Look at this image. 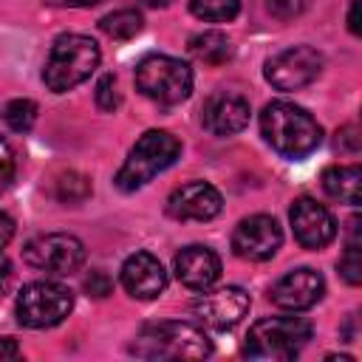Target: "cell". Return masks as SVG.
<instances>
[{
  "mask_svg": "<svg viewBox=\"0 0 362 362\" xmlns=\"http://www.w3.org/2000/svg\"><path fill=\"white\" fill-rule=\"evenodd\" d=\"M8 280H11V263L0 255V291L6 288V283H8Z\"/></svg>",
  "mask_w": 362,
  "mask_h": 362,
  "instance_id": "cell-33",
  "label": "cell"
},
{
  "mask_svg": "<svg viewBox=\"0 0 362 362\" xmlns=\"http://www.w3.org/2000/svg\"><path fill=\"white\" fill-rule=\"evenodd\" d=\"M130 354L139 359H204L212 354V342L192 322H153L130 342Z\"/></svg>",
  "mask_w": 362,
  "mask_h": 362,
  "instance_id": "cell-2",
  "label": "cell"
},
{
  "mask_svg": "<svg viewBox=\"0 0 362 362\" xmlns=\"http://www.w3.org/2000/svg\"><path fill=\"white\" fill-rule=\"evenodd\" d=\"M74 308V294L68 286L54 280L28 283L17 297V320L25 328H51L59 325Z\"/></svg>",
  "mask_w": 362,
  "mask_h": 362,
  "instance_id": "cell-7",
  "label": "cell"
},
{
  "mask_svg": "<svg viewBox=\"0 0 362 362\" xmlns=\"http://www.w3.org/2000/svg\"><path fill=\"white\" fill-rule=\"evenodd\" d=\"M223 206L221 192L206 181H189L173 189L167 198V212L178 221H212Z\"/></svg>",
  "mask_w": 362,
  "mask_h": 362,
  "instance_id": "cell-14",
  "label": "cell"
},
{
  "mask_svg": "<svg viewBox=\"0 0 362 362\" xmlns=\"http://www.w3.org/2000/svg\"><path fill=\"white\" fill-rule=\"evenodd\" d=\"M348 28L351 34H359V0H351V8H348Z\"/></svg>",
  "mask_w": 362,
  "mask_h": 362,
  "instance_id": "cell-32",
  "label": "cell"
},
{
  "mask_svg": "<svg viewBox=\"0 0 362 362\" xmlns=\"http://www.w3.org/2000/svg\"><path fill=\"white\" fill-rule=\"evenodd\" d=\"M136 85L158 105H178L192 93V71L175 57L150 54L136 65Z\"/></svg>",
  "mask_w": 362,
  "mask_h": 362,
  "instance_id": "cell-6",
  "label": "cell"
},
{
  "mask_svg": "<svg viewBox=\"0 0 362 362\" xmlns=\"http://www.w3.org/2000/svg\"><path fill=\"white\" fill-rule=\"evenodd\" d=\"M283 243V232L272 215L243 218L232 232V249L243 260H269L277 255Z\"/></svg>",
  "mask_w": 362,
  "mask_h": 362,
  "instance_id": "cell-10",
  "label": "cell"
},
{
  "mask_svg": "<svg viewBox=\"0 0 362 362\" xmlns=\"http://www.w3.org/2000/svg\"><path fill=\"white\" fill-rule=\"evenodd\" d=\"M25 263L48 272V274H74L85 263V246L79 238L65 232H51L28 240L25 246Z\"/></svg>",
  "mask_w": 362,
  "mask_h": 362,
  "instance_id": "cell-8",
  "label": "cell"
},
{
  "mask_svg": "<svg viewBox=\"0 0 362 362\" xmlns=\"http://www.w3.org/2000/svg\"><path fill=\"white\" fill-rule=\"evenodd\" d=\"M322 71V57L311 45H291L266 62V79L277 90H300Z\"/></svg>",
  "mask_w": 362,
  "mask_h": 362,
  "instance_id": "cell-9",
  "label": "cell"
},
{
  "mask_svg": "<svg viewBox=\"0 0 362 362\" xmlns=\"http://www.w3.org/2000/svg\"><path fill=\"white\" fill-rule=\"evenodd\" d=\"M311 339V322L303 317H266L246 334V356L252 359H294Z\"/></svg>",
  "mask_w": 362,
  "mask_h": 362,
  "instance_id": "cell-5",
  "label": "cell"
},
{
  "mask_svg": "<svg viewBox=\"0 0 362 362\" xmlns=\"http://www.w3.org/2000/svg\"><path fill=\"white\" fill-rule=\"evenodd\" d=\"M136 3H141V6H167L170 0H136Z\"/></svg>",
  "mask_w": 362,
  "mask_h": 362,
  "instance_id": "cell-34",
  "label": "cell"
},
{
  "mask_svg": "<svg viewBox=\"0 0 362 362\" xmlns=\"http://www.w3.org/2000/svg\"><path fill=\"white\" fill-rule=\"evenodd\" d=\"M263 139L286 158H305L322 141V127L311 113L291 102H272L260 113Z\"/></svg>",
  "mask_w": 362,
  "mask_h": 362,
  "instance_id": "cell-1",
  "label": "cell"
},
{
  "mask_svg": "<svg viewBox=\"0 0 362 362\" xmlns=\"http://www.w3.org/2000/svg\"><path fill=\"white\" fill-rule=\"evenodd\" d=\"M288 218H291V229H294L297 243L305 246V249L317 252V249L328 246L334 240V235H337L334 215L322 204H317L314 198H297L291 204Z\"/></svg>",
  "mask_w": 362,
  "mask_h": 362,
  "instance_id": "cell-12",
  "label": "cell"
},
{
  "mask_svg": "<svg viewBox=\"0 0 362 362\" xmlns=\"http://www.w3.org/2000/svg\"><path fill=\"white\" fill-rule=\"evenodd\" d=\"M11 238H14V221L6 212H0V249H6Z\"/></svg>",
  "mask_w": 362,
  "mask_h": 362,
  "instance_id": "cell-30",
  "label": "cell"
},
{
  "mask_svg": "<svg viewBox=\"0 0 362 362\" xmlns=\"http://www.w3.org/2000/svg\"><path fill=\"white\" fill-rule=\"evenodd\" d=\"M322 189L331 198L356 206L362 201V170H359V164H334V167H328L322 173Z\"/></svg>",
  "mask_w": 362,
  "mask_h": 362,
  "instance_id": "cell-18",
  "label": "cell"
},
{
  "mask_svg": "<svg viewBox=\"0 0 362 362\" xmlns=\"http://www.w3.org/2000/svg\"><path fill=\"white\" fill-rule=\"evenodd\" d=\"M308 3L311 0H269V11L277 20H291V17H300L308 8Z\"/></svg>",
  "mask_w": 362,
  "mask_h": 362,
  "instance_id": "cell-26",
  "label": "cell"
},
{
  "mask_svg": "<svg viewBox=\"0 0 362 362\" xmlns=\"http://www.w3.org/2000/svg\"><path fill=\"white\" fill-rule=\"evenodd\" d=\"M96 105L102 107V110H116L119 107V102H122V96H119V85H116V76L113 74H107V76H102L99 82H96Z\"/></svg>",
  "mask_w": 362,
  "mask_h": 362,
  "instance_id": "cell-25",
  "label": "cell"
},
{
  "mask_svg": "<svg viewBox=\"0 0 362 362\" xmlns=\"http://www.w3.org/2000/svg\"><path fill=\"white\" fill-rule=\"evenodd\" d=\"M189 11L206 23H226L238 17L240 0H189Z\"/></svg>",
  "mask_w": 362,
  "mask_h": 362,
  "instance_id": "cell-21",
  "label": "cell"
},
{
  "mask_svg": "<svg viewBox=\"0 0 362 362\" xmlns=\"http://www.w3.org/2000/svg\"><path fill=\"white\" fill-rule=\"evenodd\" d=\"M99 59H102L99 45L90 37L62 34L51 45V54H48L45 68H42V82L48 85V90L65 93L71 88H76L79 82H85L96 71Z\"/></svg>",
  "mask_w": 362,
  "mask_h": 362,
  "instance_id": "cell-3",
  "label": "cell"
},
{
  "mask_svg": "<svg viewBox=\"0 0 362 362\" xmlns=\"http://www.w3.org/2000/svg\"><path fill=\"white\" fill-rule=\"evenodd\" d=\"M175 274L187 288L206 291L221 277V260L206 246H187L175 255Z\"/></svg>",
  "mask_w": 362,
  "mask_h": 362,
  "instance_id": "cell-17",
  "label": "cell"
},
{
  "mask_svg": "<svg viewBox=\"0 0 362 362\" xmlns=\"http://www.w3.org/2000/svg\"><path fill=\"white\" fill-rule=\"evenodd\" d=\"M189 54L204 65H223L232 59V42L221 31H201L189 40Z\"/></svg>",
  "mask_w": 362,
  "mask_h": 362,
  "instance_id": "cell-19",
  "label": "cell"
},
{
  "mask_svg": "<svg viewBox=\"0 0 362 362\" xmlns=\"http://www.w3.org/2000/svg\"><path fill=\"white\" fill-rule=\"evenodd\" d=\"M249 311V294L238 286H226L218 291H206L192 303V314L198 317V322H204L206 328L215 331H226L232 325H238Z\"/></svg>",
  "mask_w": 362,
  "mask_h": 362,
  "instance_id": "cell-11",
  "label": "cell"
},
{
  "mask_svg": "<svg viewBox=\"0 0 362 362\" xmlns=\"http://www.w3.org/2000/svg\"><path fill=\"white\" fill-rule=\"evenodd\" d=\"M11 178H14V153H11L8 141L0 136V192L11 184Z\"/></svg>",
  "mask_w": 362,
  "mask_h": 362,
  "instance_id": "cell-28",
  "label": "cell"
},
{
  "mask_svg": "<svg viewBox=\"0 0 362 362\" xmlns=\"http://www.w3.org/2000/svg\"><path fill=\"white\" fill-rule=\"evenodd\" d=\"M99 25H102V31H105L107 37H113V40H130V37H136V34L141 31L144 20H141V14H139L136 8H119V11L107 14V17H102Z\"/></svg>",
  "mask_w": 362,
  "mask_h": 362,
  "instance_id": "cell-20",
  "label": "cell"
},
{
  "mask_svg": "<svg viewBox=\"0 0 362 362\" xmlns=\"http://www.w3.org/2000/svg\"><path fill=\"white\" fill-rule=\"evenodd\" d=\"M337 141H342V144H345L351 153H356V150H359V136H356V127H345V130L339 133V139H337Z\"/></svg>",
  "mask_w": 362,
  "mask_h": 362,
  "instance_id": "cell-31",
  "label": "cell"
},
{
  "mask_svg": "<svg viewBox=\"0 0 362 362\" xmlns=\"http://www.w3.org/2000/svg\"><path fill=\"white\" fill-rule=\"evenodd\" d=\"M122 286L136 300H156L167 286V272L150 252H136L122 266Z\"/></svg>",
  "mask_w": 362,
  "mask_h": 362,
  "instance_id": "cell-16",
  "label": "cell"
},
{
  "mask_svg": "<svg viewBox=\"0 0 362 362\" xmlns=\"http://www.w3.org/2000/svg\"><path fill=\"white\" fill-rule=\"evenodd\" d=\"M204 127L215 136H232L240 133L249 124V102L240 93L218 90L204 102Z\"/></svg>",
  "mask_w": 362,
  "mask_h": 362,
  "instance_id": "cell-15",
  "label": "cell"
},
{
  "mask_svg": "<svg viewBox=\"0 0 362 362\" xmlns=\"http://www.w3.org/2000/svg\"><path fill=\"white\" fill-rule=\"evenodd\" d=\"M322 291H325V280L314 269H294L272 286L269 300L286 311H305L322 300Z\"/></svg>",
  "mask_w": 362,
  "mask_h": 362,
  "instance_id": "cell-13",
  "label": "cell"
},
{
  "mask_svg": "<svg viewBox=\"0 0 362 362\" xmlns=\"http://www.w3.org/2000/svg\"><path fill=\"white\" fill-rule=\"evenodd\" d=\"M110 288H113V283H110V277H107L102 269H93V272L85 277V291H88L90 297H107Z\"/></svg>",
  "mask_w": 362,
  "mask_h": 362,
  "instance_id": "cell-27",
  "label": "cell"
},
{
  "mask_svg": "<svg viewBox=\"0 0 362 362\" xmlns=\"http://www.w3.org/2000/svg\"><path fill=\"white\" fill-rule=\"evenodd\" d=\"M57 195H59V201H65V204L85 201V198L90 195V181H88L85 175H79V173H68V175H62V178L57 181Z\"/></svg>",
  "mask_w": 362,
  "mask_h": 362,
  "instance_id": "cell-24",
  "label": "cell"
},
{
  "mask_svg": "<svg viewBox=\"0 0 362 362\" xmlns=\"http://www.w3.org/2000/svg\"><path fill=\"white\" fill-rule=\"evenodd\" d=\"M3 119L14 133H28L37 122V105L31 99H11L3 107Z\"/></svg>",
  "mask_w": 362,
  "mask_h": 362,
  "instance_id": "cell-23",
  "label": "cell"
},
{
  "mask_svg": "<svg viewBox=\"0 0 362 362\" xmlns=\"http://www.w3.org/2000/svg\"><path fill=\"white\" fill-rule=\"evenodd\" d=\"M181 156V141L167 130H147L124 158L122 170L116 173V187L122 192H136L158 173H164Z\"/></svg>",
  "mask_w": 362,
  "mask_h": 362,
  "instance_id": "cell-4",
  "label": "cell"
},
{
  "mask_svg": "<svg viewBox=\"0 0 362 362\" xmlns=\"http://www.w3.org/2000/svg\"><path fill=\"white\" fill-rule=\"evenodd\" d=\"M20 345L14 342V339H8V337H0V362H6V359H20Z\"/></svg>",
  "mask_w": 362,
  "mask_h": 362,
  "instance_id": "cell-29",
  "label": "cell"
},
{
  "mask_svg": "<svg viewBox=\"0 0 362 362\" xmlns=\"http://www.w3.org/2000/svg\"><path fill=\"white\" fill-rule=\"evenodd\" d=\"M356 226H359V218H351V240H348V246H345V255L339 257V274H342L345 283H351V286H359V283H362V255H359Z\"/></svg>",
  "mask_w": 362,
  "mask_h": 362,
  "instance_id": "cell-22",
  "label": "cell"
}]
</instances>
